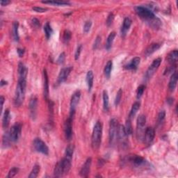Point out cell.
I'll return each instance as SVG.
<instances>
[{
	"label": "cell",
	"mask_w": 178,
	"mask_h": 178,
	"mask_svg": "<svg viewBox=\"0 0 178 178\" xmlns=\"http://www.w3.org/2000/svg\"><path fill=\"white\" fill-rule=\"evenodd\" d=\"M125 131L126 133H127V135L132 134V123H131V120L129 118L128 120L126 121V125H125Z\"/></svg>",
	"instance_id": "obj_38"
},
{
	"label": "cell",
	"mask_w": 178,
	"mask_h": 178,
	"mask_svg": "<svg viewBox=\"0 0 178 178\" xmlns=\"http://www.w3.org/2000/svg\"><path fill=\"white\" fill-rule=\"evenodd\" d=\"M73 119L69 118L66 120L64 123V133L65 136L67 140H70L73 136V126H72Z\"/></svg>",
	"instance_id": "obj_11"
},
{
	"label": "cell",
	"mask_w": 178,
	"mask_h": 178,
	"mask_svg": "<svg viewBox=\"0 0 178 178\" xmlns=\"http://www.w3.org/2000/svg\"><path fill=\"white\" fill-rule=\"evenodd\" d=\"M93 80H94V75L93 71L90 70L87 73L86 75V83L88 86V89L90 92L91 91L92 87L93 85Z\"/></svg>",
	"instance_id": "obj_26"
},
{
	"label": "cell",
	"mask_w": 178,
	"mask_h": 178,
	"mask_svg": "<svg viewBox=\"0 0 178 178\" xmlns=\"http://www.w3.org/2000/svg\"><path fill=\"white\" fill-rule=\"evenodd\" d=\"M81 98V92L80 91H77L73 93L71 98L70 105V118L73 119L75 116V111L77 106L79 102H80Z\"/></svg>",
	"instance_id": "obj_5"
},
{
	"label": "cell",
	"mask_w": 178,
	"mask_h": 178,
	"mask_svg": "<svg viewBox=\"0 0 178 178\" xmlns=\"http://www.w3.org/2000/svg\"><path fill=\"white\" fill-rule=\"evenodd\" d=\"M28 74V69L25 66V65L22 63H20L18 64V75L19 80H27V77Z\"/></svg>",
	"instance_id": "obj_17"
},
{
	"label": "cell",
	"mask_w": 178,
	"mask_h": 178,
	"mask_svg": "<svg viewBox=\"0 0 178 178\" xmlns=\"http://www.w3.org/2000/svg\"><path fill=\"white\" fill-rule=\"evenodd\" d=\"M161 61L162 60L161 58H156V59L153 61L152 64H151V66H150L149 67H148V70L146 72V75H145L146 78L150 79L152 77V75H154L157 70L159 68L160 65H161Z\"/></svg>",
	"instance_id": "obj_9"
},
{
	"label": "cell",
	"mask_w": 178,
	"mask_h": 178,
	"mask_svg": "<svg viewBox=\"0 0 178 178\" xmlns=\"http://www.w3.org/2000/svg\"><path fill=\"white\" fill-rule=\"evenodd\" d=\"M146 123V117L144 115H140L137 118V135L141 138L142 134V130L144 126L145 125Z\"/></svg>",
	"instance_id": "obj_15"
},
{
	"label": "cell",
	"mask_w": 178,
	"mask_h": 178,
	"mask_svg": "<svg viewBox=\"0 0 178 178\" xmlns=\"http://www.w3.org/2000/svg\"><path fill=\"white\" fill-rule=\"evenodd\" d=\"M155 131L152 127H149L145 130V133H144V141L145 143L150 144L152 143L155 139Z\"/></svg>",
	"instance_id": "obj_14"
},
{
	"label": "cell",
	"mask_w": 178,
	"mask_h": 178,
	"mask_svg": "<svg viewBox=\"0 0 178 178\" xmlns=\"http://www.w3.org/2000/svg\"><path fill=\"white\" fill-rule=\"evenodd\" d=\"M27 85V80H19L17 82L15 91L14 103L16 107H20L24 102L25 97V89Z\"/></svg>",
	"instance_id": "obj_3"
},
{
	"label": "cell",
	"mask_w": 178,
	"mask_h": 178,
	"mask_svg": "<svg viewBox=\"0 0 178 178\" xmlns=\"http://www.w3.org/2000/svg\"><path fill=\"white\" fill-rule=\"evenodd\" d=\"M112 67H113L112 61H109L107 63V64H106V66L105 67V70H104L105 75L107 79H109L110 77V76H111Z\"/></svg>",
	"instance_id": "obj_31"
},
{
	"label": "cell",
	"mask_w": 178,
	"mask_h": 178,
	"mask_svg": "<svg viewBox=\"0 0 178 178\" xmlns=\"http://www.w3.org/2000/svg\"><path fill=\"white\" fill-rule=\"evenodd\" d=\"M18 171H19V168H17V167L12 168L9 170V173H8L7 177L8 178H12L13 177H15V175L17 174Z\"/></svg>",
	"instance_id": "obj_40"
},
{
	"label": "cell",
	"mask_w": 178,
	"mask_h": 178,
	"mask_svg": "<svg viewBox=\"0 0 178 178\" xmlns=\"http://www.w3.org/2000/svg\"><path fill=\"white\" fill-rule=\"evenodd\" d=\"M102 136V125L98 121L95 125L91 137V145L93 150H98L100 148Z\"/></svg>",
	"instance_id": "obj_2"
},
{
	"label": "cell",
	"mask_w": 178,
	"mask_h": 178,
	"mask_svg": "<svg viewBox=\"0 0 178 178\" xmlns=\"http://www.w3.org/2000/svg\"><path fill=\"white\" fill-rule=\"evenodd\" d=\"M177 58H178V52L177 50H176V49H175V50L170 52L168 54L166 59H167L169 64L173 65V66H175V64H176V62L177 61Z\"/></svg>",
	"instance_id": "obj_22"
},
{
	"label": "cell",
	"mask_w": 178,
	"mask_h": 178,
	"mask_svg": "<svg viewBox=\"0 0 178 178\" xmlns=\"http://www.w3.org/2000/svg\"><path fill=\"white\" fill-rule=\"evenodd\" d=\"M31 22H32L33 27H36V28L40 27V21L38 19H36V18L32 19V20H31Z\"/></svg>",
	"instance_id": "obj_49"
},
{
	"label": "cell",
	"mask_w": 178,
	"mask_h": 178,
	"mask_svg": "<svg viewBox=\"0 0 178 178\" xmlns=\"http://www.w3.org/2000/svg\"><path fill=\"white\" fill-rule=\"evenodd\" d=\"M33 148L38 152L42 153L45 155H49V148L46 143L41 139L36 138L33 141Z\"/></svg>",
	"instance_id": "obj_6"
},
{
	"label": "cell",
	"mask_w": 178,
	"mask_h": 178,
	"mask_svg": "<svg viewBox=\"0 0 178 178\" xmlns=\"http://www.w3.org/2000/svg\"><path fill=\"white\" fill-rule=\"evenodd\" d=\"M160 47H161V44L152 43L146 48L145 51V55L147 56L151 55L152 54L154 53L155 52H156L157 49H159L160 48Z\"/></svg>",
	"instance_id": "obj_24"
},
{
	"label": "cell",
	"mask_w": 178,
	"mask_h": 178,
	"mask_svg": "<svg viewBox=\"0 0 178 178\" xmlns=\"http://www.w3.org/2000/svg\"><path fill=\"white\" fill-rule=\"evenodd\" d=\"M74 150H75V146L73 144H70L66 148V152H65V156L67 158L72 159L73 156Z\"/></svg>",
	"instance_id": "obj_30"
},
{
	"label": "cell",
	"mask_w": 178,
	"mask_h": 178,
	"mask_svg": "<svg viewBox=\"0 0 178 178\" xmlns=\"http://www.w3.org/2000/svg\"><path fill=\"white\" fill-rule=\"evenodd\" d=\"M44 31H45V33L46 38L47 39H49V38L51 37L52 33V32H53L52 29L50 24H49V22H47V23L45 24Z\"/></svg>",
	"instance_id": "obj_35"
},
{
	"label": "cell",
	"mask_w": 178,
	"mask_h": 178,
	"mask_svg": "<svg viewBox=\"0 0 178 178\" xmlns=\"http://www.w3.org/2000/svg\"><path fill=\"white\" fill-rule=\"evenodd\" d=\"M54 175H55V176L56 177H61L64 175V171H63V169L61 167V165L59 161L58 162L57 164H56L55 166V170H54Z\"/></svg>",
	"instance_id": "obj_32"
},
{
	"label": "cell",
	"mask_w": 178,
	"mask_h": 178,
	"mask_svg": "<svg viewBox=\"0 0 178 178\" xmlns=\"http://www.w3.org/2000/svg\"><path fill=\"white\" fill-rule=\"evenodd\" d=\"M65 59H66V55H65L64 52H62L58 56L57 59V64H62L64 62Z\"/></svg>",
	"instance_id": "obj_46"
},
{
	"label": "cell",
	"mask_w": 178,
	"mask_h": 178,
	"mask_svg": "<svg viewBox=\"0 0 178 178\" xmlns=\"http://www.w3.org/2000/svg\"><path fill=\"white\" fill-rule=\"evenodd\" d=\"M145 86L144 85H141L139 86L137 89V91H136V98L139 99L142 96V95L143 94V92L145 91Z\"/></svg>",
	"instance_id": "obj_41"
},
{
	"label": "cell",
	"mask_w": 178,
	"mask_h": 178,
	"mask_svg": "<svg viewBox=\"0 0 178 178\" xmlns=\"http://www.w3.org/2000/svg\"><path fill=\"white\" fill-rule=\"evenodd\" d=\"M140 106H141V104L139 103V102H136L134 105H132V109H131V111L130 113V119H131L132 118H133L136 114L137 113V111H139V109H140Z\"/></svg>",
	"instance_id": "obj_33"
},
{
	"label": "cell",
	"mask_w": 178,
	"mask_h": 178,
	"mask_svg": "<svg viewBox=\"0 0 178 178\" xmlns=\"http://www.w3.org/2000/svg\"><path fill=\"white\" fill-rule=\"evenodd\" d=\"M11 2L10 1H8V0H6V1H4V0H2L1 1V5L2 6H7L8 4H10Z\"/></svg>",
	"instance_id": "obj_51"
},
{
	"label": "cell",
	"mask_w": 178,
	"mask_h": 178,
	"mask_svg": "<svg viewBox=\"0 0 178 178\" xmlns=\"http://www.w3.org/2000/svg\"><path fill=\"white\" fill-rule=\"evenodd\" d=\"M91 164H92V159L91 157H90V158H88L84 165H83L82 168L81 169L80 172V174L81 176L84 177H87L89 176L90 171H91Z\"/></svg>",
	"instance_id": "obj_13"
},
{
	"label": "cell",
	"mask_w": 178,
	"mask_h": 178,
	"mask_svg": "<svg viewBox=\"0 0 178 178\" xmlns=\"http://www.w3.org/2000/svg\"><path fill=\"white\" fill-rule=\"evenodd\" d=\"M127 136L125 131V128L123 125H118V134H117V139L118 141L123 146L127 145Z\"/></svg>",
	"instance_id": "obj_8"
},
{
	"label": "cell",
	"mask_w": 178,
	"mask_h": 178,
	"mask_svg": "<svg viewBox=\"0 0 178 178\" xmlns=\"http://www.w3.org/2000/svg\"><path fill=\"white\" fill-rule=\"evenodd\" d=\"M22 130V125L20 123H15L12 127L8 132L10 139L11 142H16L18 140L20 134H21Z\"/></svg>",
	"instance_id": "obj_7"
},
{
	"label": "cell",
	"mask_w": 178,
	"mask_h": 178,
	"mask_svg": "<svg viewBox=\"0 0 178 178\" xmlns=\"http://www.w3.org/2000/svg\"><path fill=\"white\" fill-rule=\"evenodd\" d=\"M11 120V114L9 109H6L4 111L3 118H2V126L4 129H6L8 127Z\"/></svg>",
	"instance_id": "obj_23"
},
{
	"label": "cell",
	"mask_w": 178,
	"mask_h": 178,
	"mask_svg": "<svg viewBox=\"0 0 178 178\" xmlns=\"http://www.w3.org/2000/svg\"><path fill=\"white\" fill-rule=\"evenodd\" d=\"M165 117H166V112L165 111H161L159 112V114L158 115V118H157V123H158L159 125V124L163 123Z\"/></svg>",
	"instance_id": "obj_42"
},
{
	"label": "cell",
	"mask_w": 178,
	"mask_h": 178,
	"mask_svg": "<svg viewBox=\"0 0 178 178\" xmlns=\"http://www.w3.org/2000/svg\"><path fill=\"white\" fill-rule=\"evenodd\" d=\"M167 102H168V103L169 104V105H171L173 103V98H168Z\"/></svg>",
	"instance_id": "obj_53"
},
{
	"label": "cell",
	"mask_w": 178,
	"mask_h": 178,
	"mask_svg": "<svg viewBox=\"0 0 178 178\" xmlns=\"http://www.w3.org/2000/svg\"><path fill=\"white\" fill-rule=\"evenodd\" d=\"M72 70H73V67L69 66L66 67H64L61 70L59 75L58 76V80H57V84H62L63 82H66V80L68 77V76L70 74Z\"/></svg>",
	"instance_id": "obj_10"
},
{
	"label": "cell",
	"mask_w": 178,
	"mask_h": 178,
	"mask_svg": "<svg viewBox=\"0 0 178 178\" xmlns=\"http://www.w3.org/2000/svg\"><path fill=\"white\" fill-rule=\"evenodd\" d=\"M128 161L131 163L133 166L136 167H139V166H143L145 163V160L143 157L139 155H132L128 157Z\"/></svg>",
	"instance_id": "obj_12"
},
{
	"label": "cell",
	"mask_w": 178,
	"mask_h": 178,
	"mask_svg": "<svg viewBox=\"0 0 178 178\" xmlns=\"http://www.w3.org/2000/svg\"><path fill=\"white\" fill-rule=\"evenodd\" d=\"M102 98H103V107L104 110L105 111H108L109 107V95L107 91H104L102 94Z\"/></svg>",
	"instance_id": "obj_28"
},
{
	"label": "cell",
	"mask_w": 178,
	"mask_h": 178,
	"mask_svg": "<svg viewBox=\"0 0 178 178\" xmlns=\"http://www.w3.org/2000/svg\"><path fill=\"white\" fill-rule=\"evenodd\" d=\"M43 75H44V84H43V89H44V97L45 100H47L49 96V80L48 76L46 70H43Z\"/></svg>",
	"instance_id": "obj_21"
},
{
	"label": "cell",
	"mask_w": 178,
	"mask_h": 178,
	"mask_svg": "<svg viewBox=\"0 0 178 178\" xmlns=\"http://www.w3.org/2000/svg\"><path fill=\"white\" fill-rule=\"evenodd\" d=\"M0 102H1V111H2V109H3L4 102V98L3 96H1V98H0Z\"/></svg>",
	"instance_id": "obj_52"
},
{
	"label": "cell",
	"mask_w": 178,
	"mask_h": 178,
	"mask_svg": "<svg viewBox=\"0 0 178 178\" xmlns=\"http://www.w3.org/2000/svg\"><path fill=\"white\" fill-rule=\"evenodd\" d=\"M42 3L53 4V5H58V6H66V5H69L70 4L68 2H65V1H47V2H42Z\"/></svg>",
	"instance_id": "obj_36"
},
{
	"label": "cell",
	"mask_w": 178,
	"mask_h": 178,
	"mask_svg": "<svg viewBox=\"0 0 178 178\" xmlns=\"http://www.w3.org/2000/svg\"><path fill=\"white\" fill-rule=\"evenodd\" d=\"M132 25V20L130 17H125L123 20V23L121 27V34L123 36H125L126 33L130 28V27Z\"/></svg>",
	"instance_id": "obj_19"
},
{
	"label": "cell",
	"mask_w": 178,
	"mask_h": 178,
	"mask_svg": "<svg viewBox=\"0 0 178 178\" xmlns=\"http://www.w3.org/2000/svg\"><path fill=\"white\" fill-rule=\"evenodd\" d=\"M177 73H173V75H171V77L170 79V81H169L168 84V88L169 90L170 91H173L175 89L177 86Z\"/></svg>",
	"instance_id": "obj_25"
},
{
	"label": "cell",
	"mask_w": 178,
	"mask_h": 178,
	"mask_svg": "<svg viewBox=\"0 0 178 178\" xmlns=\"http://www.w3.org/2000/svg\"><path fill=\"white\" fill-rule=\"evenodd\" d=\"M17 54H18V55L20 56V57H22V56H23L24 54V49H21V48H17Z\"/></svg>",
	"instance_id": "obj_50"
},
{
	"label": "cell",
	"mask_w": 178,
	"mask_h": 178,
	"mask_svg": "<svg viewBox=\"0 0 178 178\" xmlns=\"http://www.w3.org/2000/svg\"><path fill=\"white\" fill-rule=\"evenodd\" d=\"M18 27L19 23L18 22H14L13 24V36L15 41H19V33H18Z\"/></svg>",
	"instance_id": "obj_29"
},
{
	"label": "cell",
	"mask_w": 178,
	"mask_h": 178,
	"mask_svg": "<svg viewBox=\"0 0 178 178\" xmlns=\"http://www.w3.org/2000/svg\"><path fill=\"white\" fill-rule=\"evenodd\" d=\"M6 84H7V82H6V81H4V80H2L1 81V86H2V87L3 86L6 85Z\"/></svg>",
	"instance_id": "obj_54"
},
{
	"label": "cell",
	"mask_w": 178,
	"mask_h": 178,
	"mask_svg": "<svg viewBox=\"0 0 178 178\" xmlns=\"http://www.w3.org/2000/svg\"><path fill=\"white\" fill-rule=\"evenodd\" d=\"M38 106V99L36 96H32L29 101V110L31 117H35L36 114V109Z\"/></svg>",
	"instance_id": "obj_16"
},
{
	"label": "cell",
	"mask_w": 178,
	"mask_h": 178,
	"mask_svg": "<svg viewBox=\"0 0 178 178\" xmlns=\"http://www.w3.org/2000/svg\"><path fill=\"white\" fill-rule=\"evenodd\" d=\"M141 58L139 57H135L130 61L129 64L125 65L124 67L127 70H136L140 64Z\"/></svg>",
	"instance_id": "obj_20"
},
{
	"label": "cell",
	"mask_w": 178,
	"mask_h": 178,
	"mask_svg": "<svg viewBox=\"0 0 178 178\" xmlns=\"http://www.w3.org/2000/svg\"><path fill=\"white\" fill-rule=\"evenodd\" d=\"M100 42H101V38H100V36H98L96 38L95 40V42H94V45H93V48L95 49H98V47L100 46Z\"/></svg>",
	"instance_id": "obj_47"
},
{
	"label": "cell",
	"mask_w": 178,
	"mask_h": 178,
	"mask_svg": "<svg viewBox=\"0 0 178 178\" xmlns=\"http://www.w3.org/2000/svg\"><path fill=\"white\" fill-rule=\"evenodd\" d=\"M135 11H136L137 15L144 21H146L148 23H149L150 25L154 27H159L161 24V21L155 17L154 13L149 8L139 6L135 8Z\"/></svg>",
	"instance_id": "obj_1"
},
{
	"label": "cell",
	"mask_w": 178,
	"mask_h": 178,
	"mask_svg": "<svg viewBox=\"0 0 178 178\" xmlns=\"http://www.w3.org/2000/svg\"><path fill=\"white\" fill-rule=\"evenodd\" d=\"M116 32L113 31V32L110 33V34L109 35V36L107 38V43H106L105 47L107 50H109L111 48L113 42H114V40L115 39V37H116Z\"/></svg>",
	"instance_id": "obj_27"
},
{
	"label": "cell",
	"mask_w": 178,
	"mask_h": 178,
	"mask_svg": "<svg viewBox=\"0 0 178 178\" xmlns=\"http://www.w3.org/2000/svg\"><path fill=\"white\" fill-rule=\"evenodd\" d=\"M122 95H123V91L122 89H120L118 90V91L117 92L116 99H115V105L116 106H118L119 104H120L121 98H122Z\"/></svg>",
	"instance_id": "obj_39"
},
{
	"label": "cell",
	"mask_w": 178,
	"mask_h": 178,
	"mask_svg": "<svg viewBox=\"0 0 178 178\" xmlns=\"http://www.w3.org/2000/svg\"><path fill=\"white\" fill-rule=\"evenodd\" d=\"M114 13H111L109 15H108V17H107V22H106L107 25L108 27L111 26L113 23V22H114Z\"/></svg>",
	"instance_id": "obj_44"
},
{
	"label": "cell",
	"mask_w": 178,
	"mask_h": 178,
	"mask_svg": "<svg viewBox=\"0 0 178 178\" xmlns=\"http://www.w3.org/2000/svg\"><path fill=\"white\" fill-rule=\"evenodd\" d=\"M82 45H80L77 47V48L76 52H75V60L79 59V58H80V54H81V52H82Z\"/></svg>",
	"instance_id": "obj_45"
},
{
	"label": "cell",
	"mask_w": 178,
	"mask_h": 178,
	"mask_svg": "<svg viewBox=\"0 0 178 178\" xmlns=\"http://www.w3.org/2000/svg\"><path fill=\"white\" fill-rule=\"evenodd\" d=\"M40 170V166L39 165H35L33 166V168L30 173V174L29 175V178H36L38 177V174H39Z\"/></svg>",
	"instance_id": "obj_34"
},
{
	"label": "cell",
	"mask_w": 178,
	"mask_h": 178,
	"mask_svg": "<svg viewBox=\"0 0 178 178\" xmlns=\"http://www.w3.org/2000/svg\"><path fill=\"white\" fill-rule=\"evenodd\" d=\"M72 33L69 30H65L64 32V36H63V40L65 43H67L71 39Z\"/></svg>",
	"instance_id": "obj_37"
},
{
	"label": "cell",
	"mask_w": 178,
	"mask_h": 178,
	"mask_svg": "<svg viewBox=\"0 0 178 178\" xmlns=\"http://www.w3.org/2000/svg\"><path fill=\"white\" fill-rule=\"evenodd\" d=\"M92 27V22L90 21V20H88L85 22L84 25V33H88L89 31L91 30V28Z\"/></svg>",
	"instance_id": "obj_43"
},
{
	"label": "cell",
	"mask_w": 178,
	"mask_h": 178,
	"mask_svg": "<svg viewBox=\"0 0 178 178\" xmlns=\"http://www.w3.org/2000/svg\"><path fill=\"white\" fill-rule=\"evenodd\" d=\"M118 123L116 119L113 118L110 121L109 123V143L110 145H113L114 142L117 139V134H118Z\"/></svg>",
	"instance_id": "obj_4"
},
{
	"label": "cell",
	"mask_w": 178,
	"mask_h": 178,
	"mask_svg": "<svg viewBox=\"0 0 178 178\" xmlns=\"http://www.w3.org/2000/svg\"><path fill=\"white\" fill-rule=\"evenodd\" d=\"M59 162L61 165V167L63 169V171H64V175L67 174L71 168V159H70L65 157L64 158H63Z\"/></svg>",
	"instance_id": "obj_18"
},
{
	"label": "cell",
	"mask_w": 178,
	"mask_h": 178,
	"mask_svg": "<svg viewBox=\"0 0 178 178\" xmlns=\"http://www.w3.org/2000/svg\"><path fill=\"white\" fill-rule=\"evenodd\" d=\"M33 10L36 11V12H38V13H44V12H46V11H47V8L38 7V6H35V7H33Z\"/></svg>",
	"instance_id": "obj_48"
}]
</instances>
